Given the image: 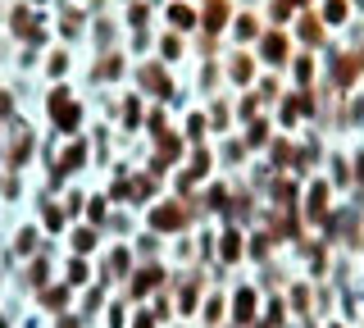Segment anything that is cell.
<instances>
[{
    "label": "cell",
    "instance_id": "1",
    "mask_svg": "<svg viewBox=\"0 0 364 328\" xmlns=\"http://www.w3.org/2000/svg\"><path fill=\"white\" fill-rule=\"evenodd\" d=\"M200 219V210H196V196H159L151 201V214H146V223H151V233L159 237H178V233H187L191 223Z\"/></svg>",
    "mask_w": 364,
    "mask_h": 328
},
{
    "label": "cell",
    "instance_id": "2",
    "mask_svg": "<svg viewBox=\"0 0 364 328\" xmlns=\"http://www.w3.org/2000/svg\"><path fill=\"white\" fill-rule=\"evenodd\" d=\"M333 183H328L323 174H314V178H305V187H301V219L305 223H314V228H323L328 223V214H333Z\"/></svg>",
    "mask_w": 364,
    "mask_h": 328
},
{
    "label": "cell",
    "instance_id": "3",
    "mask_svg": "<svg viewBox=\"0 0 364 328\" xmlns=\"http://www.w3.org/2000/svg\"><path fill=\"white\" fill-rule=\"evenodd\" d=\"M323 233H328V242L360 251V242H364V214H360V210H350V206H337L333 214H328Z\"/></svg>",
    "mask_w": 364,
    "mask_h": 328
},
{
    "label": "cell",
    "instance_id": "4",
    "mask_svg": "<svg viewBox=\"0 0 364 328\" xmlns=\"http://www.w3.org/2000/svg\"><path fill=\"white\" fill-rule=\"evenodd\" d=\"M337 60L328 64V73H333V96H350V87L360 83V73H364V64H360V55H350V51H333Z\"/></svg>",
    "mask_w": 364,
    "mask_h": 328
},
{
    "label": "cell",
    "instance_id": "5",
    "mask_svg": "<svg viewBox=\"0 0 364 328\" xmlns=\"http://www.w3.org/2000/svg\"><path fill=\"white\" fill-rule=\"evenodd\" d=\"M301 178L296 174H273V183H269V191H264V201L273 210H301Z\"/></svg>",
    "mask_w": 364,
    "mask_h": 328
},
{
    "label": "cell",
    "instance_id": "6",
    "mask_svg": "<svg viewBox=\"0 0 364 328\" xmlns=\"http://www.w3.org/2000/svg\"><path fill=\"white\" fill-rule=\"evenodd\" d=\"M214 160H219V169H228V174H237V169L250 164V151L242 142V132H223L219 146H214Z\"/></svg>",
    "mask_w": 364,
    "mask_h": 328
},
{
    "label": "cell",
    "instance_id": "7",
    "mask_svg": "<svg viewBox=\"0 0 364 328\" xmlns=\"http://www.w3.org/2000/svg\"><path fill=\"white\" fill-rule=\"evenodd\" d=\"M136 83H141V92L146 96H155V100H173V78L164 73V64H141V69H136Z\"/></svg>",
    "mask_w": 364,
    "mask_h": 328
},
{
    "label": "cell",
    "instance_id": "8",
    "mask_svg": "<svg viewBox=\"0 0 364 328\" xmlns=\"http://www.w3.org/2000/svg\"><path fill=\"white\" fill-rule=\"evenodd\" d=\"M228 201H232V183H228V178H210V183L196 191V210L200 214H223Z\"/></svg>",
    "mask_w": 364,
    "mask_h": 328
},
{
    "label": "cell",
    "instance_id": "9",
    "mask_svg": "<svg viewBox=\"0 0 364 328\" xmlns=\"http://www.w3.org/2000/svg\"><path fill=\"white\" fill-rule=\"evenodd\" d=\"M205 119H210V132H232V123H237V110H232V100L228 96H210L205 100Z\"/></svg>",
    "mask_w": 364,
    "mask_h": 328
},
{
    "label": "cell",
    "instance_id": "10",
    "mask_svg": "<svg viewBox=\"0 0 364 328\" xmlns=\"http://www.w3.org/2000/svg\"><path fill=\"white\" fill-rule=\"evenodd\" d=\"M264 160H269L273 174H291V169H296V137H273L269 151H264Z\"/></svg>",
    "mask_w": 364,
    "mask_h": 328
},
{
    "label": "cell",
    "instance_id": "11",
    "mask_svg": "<svg viewBox=\"0 0 364 328\" xmlns=\"http://www.w3.org/2000/svg\"><path fill=\"white\" fill-rule=\"evenodd\" d=\"M278 137V132H273V123L259 115V119H250V123H242V142H246V151L250 155H259V151H269V142Z\"/></svg>",
    "mask_w": 364,
    "mask_h": 328
},
{
    "label": "cell",
    "instance_id": "12",
    "mask_svg": "<svg viewBox=\"0 0 364 328\" xmlns=\"http://www.w3.org/2000/svg\"><path fill=\"white\" fill-rule=\"evenodd\" d=\"M219 255H223V265H237V260L246 255V233H242V223H223V233H219Z\"/></svg>",
    "mask_w": 364,
    "mask_h": 328
},
{
    "label": "cell",
    "instance_id": "13",
    "mask_svg": "<svg viewBox=\"0 0 364 328\" xmlns=\"http://www.w3.org/2000/svg\"><path fill=\"white\" fill-rule=\"evenodd\" d=\"M32 146H37L32 128H28V123H18V128H14V146H9V155H5V164L14 169V174H18V169H28V160H32Z\"/></svg>",
    "mask_w": 364,
    "mask_h": 328
},
{
    "label": "cell",
    "instance_id": "14",
    "mask_svg": "<svg viewBox=\"0 0 364 328\" xmlns=\"http://www.w3.org/2000/svg\"><path fill=\"white\" fill-rule=\"evenodd\" d=\"M259 60H264L269 69H282V64H291V41L282 37V32H269V37L259 41Z\"/></svg>",
    "mask_w": 364,
    "mask_h": 328
},
{
    "label": "cell",
    "instance_id": "15",
    "mask_svg": "<svg viewBox=\"0 0 364 328\" xmlns=\"http://www.w3.org/2000/svg\"><path fill=\"white\" fill-rule=\"evenodd\" d=\"M328 183H333V191H350V155L346 151H328Z\"/></svg>",
    "mask_w": 364,
    "mask_h": 328
},
{
    "label": "cell",
    "instance_id": "16",
    "mask_svg": "<svg viewBox=\"0 0 364 328\" xmlns=\"http://www.w3.org/2000/svg\"><path fill=\"white\" fill-rule=\"evenodd\" d=\"M87 155H91V142L73 137V142L64 146V155H60V160H55V164H60L64 174H77V169H87Z\"/></svg>",
    "mask_w": 364,
    "mask_h": 328
},
{
    "label": "cell",
    "instance_id": "17",
    "mask_svg": "<svg viewBox=\"0 0 364 328\" xmlns=\"http://www.w3.org/2000/svg\"><path fill=\"white\" fill-rule=\"evenodd\" d=\"M228 83H242V87L255 83V60H250L246 51H237L232 60H228Z\"/></svg>",
    "mask_w": 364,
    "mask_h": 328
},
{
    "label": "cell",
    "instance_id": "18",
    "mask_svg": "<svg viewBox=\"0 0 364 328\" xmlns=\"http://www.w3.org/2000/svg\"><path fill=\"white\" fill-rule=\"evenodd\" d=\"M182 137H187V146H200L205 137H210V119H205V110H191V115L182 119Z\"/></svg>",
    "mask_w": 364,
    "mask_h": 328
},
{
    "label": "cell",
    "instance_id": "19",
    "mask_svg": "<svg viewBox=\"0 0 364 328\" xmlns=\"http://www.w3.org/2000/svg\"><path fill=\"white\" fill-rule=\"evenodd\" d=\"M141 123H146V110H141V100L128 96L123 100V115H119V132H141Z\"/></svg>",
    "mask_w": 364,
    "mask_h": 328
},
{
    "label": "cell",
    "instance_id": "20",
    "mask_svg": "<svg viewBox=\"0 0 364 328\" xmlns=\"http://www.w3.org/2000/svg\"><path fill=\"white\" fill-rule=\"evenodd\" d=\"M232 110H237V123H250V119L264 115V100H259L255 92H242V96L232 100Z\"/></svg>",
    "mask_w": 364,
    "mask_h": 328
},
{
    "label": "cell",
    "instance_id": "21",
    "mask_svg": "<svg viewBox=\"0 0 364 328\" xmlns=\"http://www.w3.org/2000/svg\"><path fill=\"white\" fill-rule=\"evenodd\" d=\"M291 78H296V87H314V55L310 51L291 55Z\"/></svg>",
    "mask_w": 364,
    "mask_h": 328
},
{
    "label": "cell",
    "instance_id": "22",
    "mask_svg": "<svg viewBox=\"0 0 364 328\" xmlns=\"http://www.w3.org/2000/svg\"><path fill=\"white\" fill-rule=\"evenodd\" d=\"M141 128H146V137H151V142L168 137V132H173V128H168V110H164V105H155L151 115H146V123H141Z\"/></svg>",
    "mask_w": 364,
    "mask_h": 328
},
{
    "label": "cell",
    "instance_id": "23",
    "mask_svg": "<svg viewBox=\"0 0 364 328\" xmlns=\"http://www.w3.org/2000/svg\"><path fill=\"white\" fill-rule=\"evenodd\" d=\"M273 246H278V237H273L269 228H255V233L246 237V255H255V260H264Z\"/></svg>",
    "mask_w": 364,
    "mask_h": 328
},
{
    "label": "cell",
    "instance_id": "24",
    "mask_svg": "<svg viewBox=\"0 0 364 328\" xmlns=\"http://www.w3.org/2000/svg\"><path fill=\"white\" fill-rule=\"evenodd\" d=\"M77 123H82V105H73V100H68L60 115H55V128H60L64 137H77Z\"/></svg>",
    "mask_w": 364,
    "mask_h": 328
},
{
    "label": "cell",
    "instance_id": "25",
    "mask_svg": "<svg viewBox=\"0 0 364 328\" xmlns=\"http://www.w3.org/2000/svg\"><path fill=\"white\" fill-rule=\"evenodd\" d=\"M41 219H46V228H50V233H60L68 214H64V206H60L55 196H41Z\"/></svg>",
    "mask_w": 364,
    "mask_h": 328
},
{
    "label": "cell",
    "instance_id": "26",
    "mask_svg": "<svg viewBox=\"0 0 364 328\" xmlns=\"http://www.w3.org/2000/svg\"><path fill=\"white\" fill-rule=\"evenodd\" d=\"M82 214H87V223H91V228H100V223L109 219V196H87Z\"/></svg>",
    "mask_w": 364,
    "mask_h": 328
},
{
    "label": "cell",
    "instance_id": "27",
    "mask_svg": "<svg viewBox=\"0 0 364 328\" xmlns=\"http://www.w3.org/2000/svg\"><path fill=\"white\" fill-rule=\"evenodd\" d=\"M105 265H109V278H123V274L132 269V246H114Z\"/></svg>",
    "mask_w": 364,
    "mask_h": 328
},
{
    "label": "cell",
    "instance_id": "28",
    "mask_svg": "<svg viewBox=\"0 0 364 328\" xmlns=\"http://www.w3.org/2000/svg\"><path fill=\"white\" fill-rule=\"evenodd\" d=\"M255 96L264 100V105H278V100H282V83H278L273 73H264V78L255 83Z\"/></svg>",
    "mask_w": 364,
    "mask_h": 328
},
{
    "label": "cell",
    "instance_id": "29",
    "mask_svg": "<svg viewBox=\"0 0 364 328\" xmlns=\"http://www.w3.org/2000/svg\"><path fill=\"white\" fill-rule=\"evenodd\" d=\"M96 242H100V233L91 228V223H87V228H73V251H77V255L96 251Z\"/></svg>",
    "mask_w": 364,
    "mask_h": 328
},
{
    "label": "cell",
    "instance_id": "30",
    "mask_svg": "<svg viewBox=\"0 0 364 328\" xmlns=\"http://www.w3.org/2000/svg\"><path fill=\"white\" fill-rule=\"evenodd\" d=\"M219 83H223V69H219V64H205V69H200V92L214 96V87H219Z\"/></svg>",
    "mask_w": 364,
    "mask_h": 328
},
{
    "label": "cell",
    "instance_id": "31",
    "mask_svg": "<svg viewBox=\"0 0 364 328\" xmlns=\"http://www.w3.org/2000/svg\"><path fill=\"white\" fill-rule=\"evenodd\" d=\"M301 41H305V46H318V41H323V28L314 23V14H310V18L301 23Z\"/></svg>",
    "mask_w": 364,
    "mask_h": 328
},
{
    "label": "cell",
    "instance_id": "32",
    "mask_svg": "<svg viewBox=\"0 0 364 328\" xmlns=\"http://www.w3.org/2000/svg\"><path fill=\"white\" fill-rule=\"evenodd\" d=\"M119 73H123L119 55H109V60H100V69H91V78H119Z\"/></svg>",
    "mask_w": 364,
    "mask_h": 328
},
{
    "label": "cell",
    "instance_id": "33",
    "mask_svg": "<svg viewBox=\"0 0 364 328\" xmlns=\"http://www.w3.org/2000/svg\"><path fill=\"white\" fill-rule=\"evenodd\" d=\"M350 187H364V142H360V151L350 155Z\"/></svg>",
    "mask_w": 364,
    "mask_h": 328
},
{
    "label": "cell",
    "instance_id": "34",
    "mask_svg": "<svg viewBox=\"0 0 364 328\" xmlns=\"http://www.w3.org/2000/svg\"><path fill=\"white\" fill-rule=\"evenodd\" d=\"M82 206H87L82 191H64V214H82Z\"/></svg>",
    "mask_w": 364,
    "mask_h": 328
},
{
    "label": "cell",
    "instance_id": "35",
    "mask_svg": "<svg viewBox=\"0 0 364 328\" xmlns=\"http://www.w3.org/2000/svg\"><path fill=\"white\" fill-rule=\"evenodd\" d=\"M168 23H173V28H191V9L187 5H173V9H168Z\"/></svg>",
    "mask_w": 364,
    "mask_h": 328
},
{
    "label": "cell",
    "instance_id": "36",
    "mask_svg": "<svg viewBox=\"0 0 364 328\" xmlns=\"http://www.w3.org/2000/svg\"><path fill=\"white\" fill-rule=\"evenodd\" d=\"M136 251H141V255H155L159 251V233H141V237H136Z\"/></svg>",
    "mask_w": 364,
    "mask_h": 328
},
{
    "label": "cell",
    "instance_id": "37",
    "mask_svg": "<svg viewBox=\"0 0 364 328\" xmlns=\"http://www.w3.org/2000/svg\"><path fill=\"white\" fill-rule=\"evenodd\" d=\"M91 146H96V155H100V160H109V128H96Z\"/></svg>",
    "mask_w": 364,
    "mask_h": 328
},
{
    "label": "cell",
    "instance_id": "38",
    "mask_svg": "<svg viewBox=\"0 0 364 328\" xmlns=\"http://www.w3.org/2000/svg\"><path fill=\"white\" fill-rule=\"evenodd\" d=\"M159 51H164V64H173L178 55H182V41L178 37H164V41H159Z\"/></svg>",
    "mask_w": 364,
    "mask_h": 328
},
{
    "label": "cell",
    "instance_id": "39",
    "mask_svg": "<svg viewBox=\"0 0 364 328\" xmlns=\"http://www.w3.org/2000/svg\"><path fill=\"white\" fill-rule=\"evenodd\" d=\"M250 305H255V292H237V319H250Z\"/></svg>",
    "mask_w": 364,
    "mask_h": 328
},
{
    "label": "cell",
    "instance_id": "40",
    "mask_svg": "<svg viewBox=\"0 0 364 328\" xmlns=\"http://www.w3.org/2000/svg\"><path fill=\"white\" fill-rule=\"evenodd\" d=\"M255 32H259V28H255V18H250V14L237 18V37H242V41H255Z\"/></svg>",
    "mask_w": 364,
    "mask_h": 328
},
{
    "label": "cell",
    "instance_id": "41",
    "mask_svg": "<svg viewBox=\"0 0 364 328\" xmlns=\"http://www.w3.org/2000/svg\"><path fill=\"white\" fill-rule=\"evenodd\" d=\"M323 14H328V23H346V0H333Z\"/></svg>",
    "mask_w": 364,
    "mask_h": 328
},
{
    "label": "cell",
    "instance_id": "42",
    "mask_svg": "<svg viewBox=\"0 0 364 328\" xmlns=\"http://www.w3.org/2000/svg\"><path fill=\"white\" fill-rule=\"evenodd\" d=\"M32 246H37V228H23L18 233V251H32Z\"/></svg>",
    "mask_w": 364,
    "mask_h": 328
},
{
    "label": "cell",
    "instance_id": "43",
    "mask_svg": "<svg viewBox=\"0 0 364 328\" xmlns=\"http://www.w3.org/2000/svg\"><path fill=\"white\" fill-rule=\"evenodd\" d=\"M291 301H296V310L305 314V305H310V287H296V292H291Z\"/></svg>",
    "mask_w": 364,
    "mask_h": 328
},
{
    "label": "cell",
    "instance_id": "44",
    "mask_svg": "<svg viewBox=\"0 0 364 328\" xmlns=\"http://www.w3.org/2000/svg\"><path fill=\"white\" fill-rule=\"evenodd\" d=\"M68 278H73V282H82V278H87V265H82V260H73V269H68Z\"/></svg>",
    "mask_w": 364,
    "mask_h": 328
},
{
    "label": "cell",
    "instance_id": "45",
    "mask_svg": "<svg viewBox=\"0 0 364 328\" xmlns=\"http://www.w3.org/2000/svg\"><path fill=\"white\" fill-rule=\"evenodd\" d=\"M360 251H364V242H360Z\"/></svg>",
    "mask_w": 364,
    "mask_h": 328
},
{
    "label": "cell",
    "instance_id": "46",
    "mask_svg": "<svg viewBox=\"0 0 364 328\" xmlns=\"http://www.w3.org/2000/svg\"><path fill=\"white\" fill-rule=\"evenodd\" d=\"M360 132H364V128H360Z\"/></svg>",
    "mask_w": 364,
    "mask_h": 328
}]
</instances>
